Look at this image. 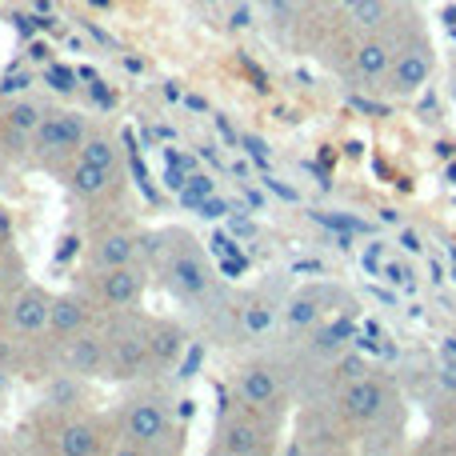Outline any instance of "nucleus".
Here are the masks:
<instances>
[{"instance_id":"obj_1","label":"nucleus","mask_w":456,"mask_h":456,"mask_svg":"<svg viewBox=\"0 0 456 456\" xmlns=\"http://www.w3.org/2000/svg\"><path fill=\"white\" fill-rule=\"evenodd\" d=\"M149 248H152V260H157V276L165 281V289L176 300H184V305L208 300L216 273L197 236L184 232V228H165V232H157L149 240Z\"/></svg>"},{"instance_id":"obj_2","label":"nucleus","mask_w":456,"mask_h":456,"mask_svg":"<svg viewBox=\"0 0 456 456\" xmlns=\"http://www.w3.org/2000/svg\"><path fill=\"white\" fill-rule=\"evenodd\" d=\"M120 449L125 452H176L184 449V433L176 428L173 409L157 393H136L120 409Z\"/></svg>"},{"instance_id":"obj_3","label":"nucleus","mask_w":456,"mask_h":456,"mask_svg":"<svg viewBox=\"0 0 456 456\" xmlns=\"http://www.w3.org/2000/svg\"><path fill=\"white\" fill-rule=\"evenodd\" d=\"M332 409H337L340 425L377 433L380 425H388V420L396 417V388H393V380L380 377V372H364V377L337 385Z\"/></svg>"},{"instance_id":"obj_4","label":"nucleus","mask_w":456,"mask_h":456,"mask_svg":"<svg viewBox=\"0 0 456 456\" xmlns=\"http://www.w3.org/2000/svg\"><path fill=\"white\" fill-rule=\"evenodd\" d=\"M393 37H396V53H393V69H388V80H385V93L409 101V96L425 93L428 80H433L436 48L420 24H409L404 32H396V20H393Z\"/></svg>"},{"instance_id":"obj_5","label":"nucleus","mask_w":456,"mask_h":456,"mask_svg":"<svg viewBox=\"0 0 456 456\" xmlns=\"http://www.w3.org/2000/svg\"><path fill=\"white\" fill-rule=\"evenodd\" d=\"M45 436V449L48 452H61V456H104L112 449V433L96 412L85 409H53L40 428Z\"/></svg>"},{"instance_id":"obj_6","label":"nucleus","mask_w":456,"mask_h":456,"mask_svg":"<svg viewBox=\"0 0 456 456\" xmlns=\"http://www.w3.org/2000/svg\"><path fill=\"white\" fill-rule=\"evenodd\" d=\"M117 321L104 329V345H109V364L104 377L109 380H141L152 372L149 353V321L133 313H112Z\"/></svg>"},{"instance_id":"obj_7","label":"nucleus","mask_w":456,"mask_h":456,"mask_svg":"<svg viewBox=\"0 0 456 456\" xmlns=\"http://www.w3.org/2000/svg\"><path fill=\"white\" fill-rule=\"evenodd\" d=\"M292 396V372L276 361H248L232 372V401L281 420Z\"/></svg>"},{"instance_id":"obj_8","label":"nucleus","mask_w":456,"mask_h":456,"mask_svg":"<svg viewBox=\"0 0 456 456\" xmlns=\"http://www.w3.org/2000/svg\"><path fill=\"white\" fill-rule=\"evenodd\" d=\"M276 428H281L276 417L232 401L221 412V420H216V452L221 456H265L276 441Z\"/></svg>"},{"instance_id":"obj_9","label":"nucleus","mask_w":456,"mask_h":456,"mask_svg":"<svg viewBox=\"0 0 456 456\" xmlns=\"http://www.w3.org/2000/svg\"><path fill=\"white\" fill-rule=\"evenodd\" d=\"M88 117L85 112H72V109H53L45 112V120H40L37 136H32V157L40 160L45 168H56V165H72L80 152V144H85L88 136Z\"/></svg>"},{"instance_id":"obj_10","label":"nucleus","mask_w":456,"mask_h":456,"mask_svg":"<svg viewBox=\"0 0 456 456\" xmlns=\"http://www.w3.org/2000/svg\"><path fill=\"white\" fill-rule=\"evenodd\" d=\"M48 313H53V292L40 284H20L8 292L4 308V332L8 345H40L48 340Z\"/></svg>"},{"instance_id":"obj_11","label":"nucleus","mask_w":456,"mask_h":456,"mask_svg":"<svg viewBox=\"0 0 456 456\" xmlns=\"http://www.w3.org/2000/svg\"><path fill=\"white\" fill-rule=\"evenodd\" d=\"M96 300L109 313H133L144 297V273L141 265H117V268H96L93 276V292Z\"/></svg>"},{"instance_id":"obj_12","label":"nucleus","mask_w":456,"mask_h":456,"mask_svg":"<svg viewBox=\"0 0 456 456\" xmlns=\"http://www.w3.org/2000/svg\"><path fill=\"white\" fill-rule=\"evenodd\" d=\"M393 53H396V37L393 24L377 32H361L353 45V77L364 88H385L388 69H393Z\"/></svg>"},{"instance_id":"obj_13","label":"nucleus","mask_w":456,"mask_h":456,"mask_svg":"<svg viewBox=\"0 0 456 456\" xmlns=\"http://www.w3.org/2000/svg\"><path fill=\"white\" fill-rule=\"evenodd\" d=\"M56 361L64 372L88 380V377H104V364H109V345H104V329H85L69 340H56Z\"/></svg>"},{"instance_id":"obj_14","label":"nucleus","mask_w":456,"mask_h":456,"mask_svg":"<svg viewBox=\"0 0 456 456\" xmlns=\"http://www.w3.org/2000/svg\"><path fill=\"white\" fill-rule=\"evenodd\" d=\"M144 248H149V236H141L133 224H109L93 236L88 256H93L96 268H117V265H141Z\"/></svg>"},{"instance_id":"obj_15","label":"nucleus","mask_w":456,"mask_h":456,"mask_svg":"<svg viewBox=\"0 0 456 456\" xmlns=\"http://www.w3.org/2000/svg\"><path fill=\"white\" fill-rule=\"evenodd\" d=\"M232 321H236V332H240V337L260 340L284 321V305L268 289H252L232 305Z\"/></svg>"},{"instance_id":"obj_16","label":"nucleus","mask_w":456,"mask_h":456,"mask_svg":"<svg viewBox=\"0 0 456 456\" xmlns=\"http://www.w3.org/2000/svg\"><path fill=\"white\" fill-rule=\"evenodd\" d=\"M96 324V300L88 292H56L48 313V340H69Z\"/></svg>"},{"instance_id":"obj_17","label":"nucleus","mask_w":456,"mask_h":456,"mask_svg":"<svg viewBox=\"0 0 456 456\" xmlns=\"http://www.w3.org/2000/svg\"><path fill=\"white\" fill-rule=\"evenodd\" d=\"M45 104L32 101V96H20V101H8L0 109V128H4V149L8 152H28L32 136H37L40 120H45Z\"/></svg>"},{"instance_id":"obj_18","label":"nucleus","mask_w":456,"mask_h":456,"mask_svg":"<svg viewBox=\"0 0 456 456\" xmlns=\"http://www.w3.org/2000/svg\"><path fill=\"white\" fill-rule=\"evenodd\" d=\"M184 348H189V332H184L176 321H165V316L149 321L152 372H160V369H176V364H181V356H184Z\"/></svg>"},{"instance_id":"obj_19","label":"nucleus","mask_w":456,"mask_h":456,"mask_svg":"<svg viewBox=\"0 0 456 456\" xmlns=\"http://www.w3.org/2000/svg\"><path fill=\"white\" fill-rule=\"evenodd\" d=\"M300 436L305 441L297 444L300 452H332L340 449V417L332 404H316V409L305 412V420H300Z\"/></svg>"},{"instance_id":"obj_20","label":"nucleus","mask_w":456,"mask_h":456,"mask_svg":"<svg viewBox=\"0 0 456 456\" xmlns=\"http://www.w3.org/2000/svg\"><path fill=\"white\" fill-rule=\"evenodd\" d=\"M337 8L345 12V20L353 24L356 32H377L396 20L393 0H337Z\"/></svg>"},{"instance_id":"obj_21","label":"nucleus","mask_w":456,"mask_h":456,"mask_svg":"<svg viewBox=\"0 0 456 456\" xmlns=\"http://www.w3.org/2000/svg\"><path fill=\"white\" fill-rule=\"evenodd\" d=\"M120 184V173H109V168H96V165H88V160H72L69 165V189L77 192V197H85V200H101V197H109L112 189Z\"/></svg>"},{"instance_id":"obj_22","label":"nucleus","mask_w":456,"mask_h":456,"mask_svg":"<svg viewBox=\"0 0 456 456\" xmlns=\"http://www.w3.org/2000/svg\"><path fill=\"white\" fill-rule=\"evenodd\" d=\"M77 157L88 160V165H96V168L120 173V144H117V136L104 133V128H88V136H85V144H80Z\"/></svg>"},{"instance_id":"obj_23","label":"nucleus","mask_w":456,"mask_h":456,"mask_svg":"<svg viewBox=\"0 0 456 456\" xmlns=\"http://www.w3.org/2000/svg\"><path fill=\"white\" fill-rule=\"evenodd\" d=\"M324 316H329V308H324V300L316 297V292H300V297H292L289 305H284V324H289L292 332H305V337Z\"/></svg>"},{"instance_id":"obj_24","label":"nucleus","mask_w":456,"mask_h":456,"mask_svg":"<svg viewBox=\"0 0 456 456\" xmlns=\"http://www.w3.org/2000/svg\"><path fill=\"white\" fill-rule=\"evenodd\" d=\"M364 372H372V364L364 361V356H356V353H340V356H332V385H345V380H356V377H364Z\"/></svg>"},{"instance_id":"obj_25","label":"nucleus","mask_w":456,"mask_h":456,"mask_svg":"<svg viewBox=\"0 0 456 456\" xmlns=\"http://www.w3.org/2000/svg\"><path fill=\"white\" fill-rule=\"evenodd\" d=\"M4 308H8V292H0V329H4Z\"/></svg>"},{"instance_id":"obj_26","label":"nucleus","mask_w":456,"mask_h":456,"mask_svg":"<svg viewBox=\"0 0 456 456\" xmlns=\"http://www.w3.org/2000/svg\"><path fill=\"white\" fill-rule=\"evenodd\" d=\"M0 268H4V236H0Z\"/></svg>"},{"instance_id":"obj_27","label":"nucleus","mask_w":456,"mask_h":456,"mask_svg":"<svg viewBox=\"0 0 456 456\" xmlns=\"http://www.w3.org/2000/svg\"><path fill=\"white\" fill-rule=\"evenodd\" d=\"M0 152H4V128H0Z\"/></svg>"},{"instance_id":"obj_28","label":"nucleus","mask_w":456,"mask_h":456,"mask_svg":"<svg viewBox=\"0 0 456 456\" xmlns=\"http://www.w3.org/2000/svg\"><path fill=\"white\" fill-rule=\"evenodd\" d=\"M452 96H456V77H452Z\"/></svg>"},{"instance_id":"obj_29","label":"nucleus","mask_w":456,"mask_h":456,"mask_svg":"<svg viewBox=\"0 0 456 456\" xmlns=\"http://www.w3.org/2000/svg\"><path fill=\"white\" fill-rule=\"evenodd\" d=\"M0 224H4V216H0Z\"/></svg>"}]
</instances>
